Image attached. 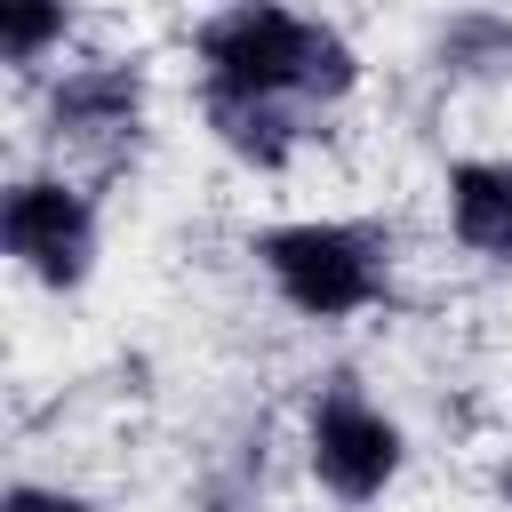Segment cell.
<instances>
[{"instance_id":"2","label":"cell","mask_w":512,"mask_h":512,"mask_svg":"<svg viewBox=\"0 0 512 512\" xmlns=\"http://www.w3.org/2000/svg\"><path fill=\"white\" fill-rule=\"evenodd\" d=\"M256 272L296 320H360L392 288V240L352 216H288L248 240Z\"/></svg>"},{"instance_id":"7","label":"cell","mask_w":512,"mask_h":512,"mask_svg":"<svg viewBox=\"0 0 512 512\" xmlns=\"http://www.w3.org/2000/svg\"><path fill=\"white\" fill-rule=\"evenodd\" d=\"M200 112H208V136L256 176H280L296 160V144H304V104H280V96H216V88H200Z\"/></svg>"},{"instance_id":"1","label":"cell","mask_w":512,"mask_h":512,"mask_svg":"<svg viewBox=\"0 0 512 512\" xmlns=\"http://www.w3.org/2000/svg\"><path fill=\"white\" fill-rule=\"evenodd\" d=\"M200 88L216 96H280V104H344L360 88V48L288 0H232L192 40Z\"/></svg>"},{"instance_id":"9","label":"cell","mask_w":512,"mask_h":512,"mask_svg":"<svg viewBox=\"0 0 512 512\" xmlns=\"http://www.w3.org/2000/svg\"><path fill=\"white\" fill-rule=\"evenodd\" d=\"M440 64L448 72H496V64H512V24L504 16H456L440 32Z\"/></svg>"},{"instance_id":"3","label":"cell","mask_w":512,"mask_h":512,"mask_svg":"<svg viewBox=\"0 0 512 512\" xmlns=\"http://www.w3.org/2000/svg\"><path fill=\"white\" fill-rule=\"evenodd\" d=\"M304 464L336 504H376L400 472H408V432L400 416H384L352 376H328L304 408Z\"/></svg>"},{"instance_id":"6","label":"cell","mask_w":512,"mask_h":512,"mask_svg":"<svg viewBox=\"0 0 512 512\" xmlns=\"http://www.w3.org/2000/svg\"><path fill=\"white\" fill-rule=\"evenodd\" d=\"M440 200H448V232H456L464 256H480V264H512V152L448 160Z\"/></svg>"},{"instance_id":"5","label":"cell","mask_w":512,"mask_h":512,"mask_svg":"<svg viewBox=\"0 0 512 512\" xmlns=\"http://www.w3.org/2000/svg\"><path fill=\"white\" fill-rule=\"evenodd\" d=\"M144 128V80L128 64H80L48 88V136L56 144H88V152H112Z\"/></svg>"},{"instance_id":"4","label":"cell","mask_w":512,"mask_h":512,"mask_svg":"<svg viewBox=\"0 0 512 512\" xmlns=\"http://www.w3.org/2000/svg\"><path fill=\"white\" fill-rule=\"evenodd\" d=\"M0 248L24 280L40 288H80L96 272V248H104V224H96V200L72 184V176H16L0 192Z\"/></svg>"},{"instance_id":"10","label":"cell","mask_w":512,"mask_h":512,"mask_svg":"<svg viewBox=\"0 0 512 512\" xmlns=\"http://www.w3.org/2000/svg\"><path fill=\"white\" fill-rule=\"evenodd\" d=\"M0 512H96V504H88V496H72V488H48V480H8Z\"/></svg>"},{"instance_id":"8","label":"cell","mask_w":512,"mask_h":512,"mask_svg":"<svg viewBox=\"0 0 512 512\" xmlns=\"http://www.w3.org/2000/svg\"><path fill=\"white\" fill-rule=\"evenodd\" d=\"M72 32V0H0V56L16 72H32L48 48H64Z\"/></svg>"}]
</instances>
